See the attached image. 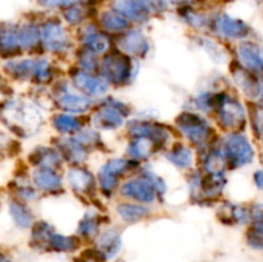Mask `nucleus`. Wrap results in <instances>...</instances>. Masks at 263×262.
I'll list each match as a JSON object with an SVG mask.
<instances>
[{"mask_svg":"<svg viewBox=\"0 0 263 262\" xmlns=\"http://www.w3.org/2000/svg\"><path fill=\"white\" fill-rule=\"evenodd\" d=\"M223 158L231 167H241L251 163L254 152L249 141L239 134H231L223 143Z\"/></svg>","mask_w":263,"mask_h":262,"instance_id":"1","label":"nucleus"},{"mask_svg":"<svg viewBox=\"0 0 263 262\" xmlns=\"http://www.w3.org/2000/svg\"><path fill=\"white\" fill-rule=\"evenodd\" d=\"M122 103H108L107 107L98 110L95 120L98 121L99 127L103 128H117L123 123L122 117Z\"/></svg>","mask_w":263,"mask_h":262,"instance_id":"10","label":"nucleus"},{"mask_svg":"<svg viewBox=\"0 0 263 262\" xmlns=\"http://www.w3.org/2000/svg\"><path fill=\"white\" fill-rule=\"evenodd\" d=\"M81 246V240L77 236H68L54 231L46 243L45 251L55 253H72Z\"/></svg>","mask_w":263,"mask_h":262,"instance_id":"12","label":"nucleus"},{"mask_svg":"<svg viewBox=\"0 0 263 262\" xmlns=\"http://www.w3.org/2000/svg\"><path fill=\"white\" fill-rule=\"evenodd\" d=\"M36 62L31 61V59H25V61H12L8 62L5 64V71L10 74L12 77L18 80L27 79V77L32 76L35 72Z\"/></svg>","mask_w":263,"mask_h":262,"instance_id":"20","label":"nucleus"},{"mask_svg":"<svg viewBox=\"0 0 263 262\" xmlns=\"http://www.w3.org/2000/svg\"><path fill=\"white\" fill-rule=\"evenodd\" d=\"M258 95H259V104L263 107V87L261 89V91H259Z\"/></svg>","mask_w":263,"mask_h":262,"instance_id":"41","label":"nucleus"},{"mask_svg":"<svg viewBox=\"0 0 263 262\" xmlns=\"http://www.w3.org/2000/svg\"><path fill=\"white\" fill-rule=\"evenodd\" d=\"M103 73L109 82L122 84L131 77L133 64L127 57L113 54L103 61Z\"/></svg>","mask_w":263,"mask_h":262,"instance_id":"2","label":"nucleus"},{"mask_svg":"<svg viewBox=\"0 0 263 262\" xmlns=\"http://www.w3.org/2000/svg\"><path fill=\"white\" fill-rule=\"evenodd\" d=\"M184 18L193 27H202V26H205V23H207L204 15L195 12L194 9H184Z\"/></svg>","mask_w":263,"mask_h":262,"instance_id":"34","label":"nucleus"},{"mask_svg":"<svg viewBox=\"0 0 263 262\" xmlns=\"http://www.w3.org/2000/svg\"><path fill=\"white\" fill-rule=\"evenodd\" d=\"M127 167V162L123 159H113L102 167L99 171V184L103 192H113L117 186L118 177Z\"/></svg>","mask_w":263,"mask_h":262,"instance_id":"9","label":"nucleus"},{"mask_svg":"<svg viewBox=\"0 0 263 262\" xmlns=\"http://www.w3.org/2000/svg\"><path fill=\"white\" fill-rule=\"evenodd\" d=\"M122 248L121 235L115 230H107L97 236L94 251L99 262H107L113 259Z\"/></svg>","mask_w":263,"mask_h":262,"instance_id":"4","label":"nucleus"},{"mask_svg":"<svg viewBox=\"0 0 263 262\" xmlns=\"http://www.w3.org/2000/svg\"><path fill=\"white\" fill-rule=\"evenodd\" d=\"M77 233L84 238H97L99 235V223H98L97 218L91 217V216H86L82 218L81 222L79 223Z\"/></svg>","mask_w":263,"mask_h":262,"instance_id":"30","label":"nucleus"},{"mask_svg":"<svg viewBox=\"0 0 263 262\" xmlns=\"http://www.w3.org/2000/svg\"><path fill=\"white\" fill-rule=\"evenodd\" d=\"M152 151H153V144L148 138H139L128 145V153L135 158H146L151 156Z\"/></svg>","mask_w":263,"mask_h":262,"instance_id":"28","label":"nucleus"},{"mask_svg":"<svg viewBox=\"0 0 263 262\" xmlns=\"http://www.w3.org/2000/svg\"><path fill=\"white\" fill-rule=\"evenodd\" d=\"M33 180H35V184L45 192H54L61 186L59 175L49 167H43L41 170H37L33 174Z\"/></svg>","mask_w":263,"mask_h":262,"instance_id":"18","label":"nucleus"},{"mask_svg":"<svg viewBox=\"0 0 263 262\" xmlns=\"http://www.w3.org/2000/svg\"><path fill=\"white\" fill-rule=\"evenodd\" d=\"M9 212L13 221H14L15 225H17L18 228L27 229L30 228L31 223H32V215H31L30 210H28L23 203L17 202V200L10 202Z\"/></svg>","mask_w":263,"mask_h":262,"instance_id":"23","label":"nucleus"},{"mask_svg":"<svg viewBox=\"0 0 263 262\" xmlns=\"http://www.w3.org/2000/svg\"><path fill=\"white\" fill-rule=\"evenodd\" d=\"M39 4L44 8H68L71 5L79 4L80 0H37Z\"/></svg>","mask_w":263,"mask_h":262,"instance_id":"35","label":"nucleus"},{"mask_svg":"<svg viewBox=\"0 0 263 262\" xmlns=\"http://www.w3.org/2000/svg\"><path fill=\"white\" fill-rule=\"evenodd\" d=\"M249 246L256 249H263V220L257 221L248 231Z\"/></svg>","mask_w":263,"mask_h":262,"instance_id":"31","label":"nucleus"},{"mask_svg":"<svg viewBox=\"0 0 263 262\" xmlns=\"http://www.w3.org/2000/svg\"><path fill=\"white\" fill-rule=\"evenodd\" d=\"M234 77H235L239 86L243 89V91L248 97H257L259 94V91H261V87H259L258 82L256 81V79L247 69L238 68L234 72Z\"/></svg>","mask_w":263,"mask_h":262,"instance_id":"21","label":"nucleus"},{"mask_svg":"<svg viewBox=\"0 0 263 262\" xmlns=\"http://www.w3.org/2000/svg\"><path fill=\"white\" fill-rule=\"evenodd\" d=\"M0 262H9L8 261L7 257L4 256V253H3V252H0Z\"/></svg>","mask_w":263,"mask_h":262,"instance_id":"40","label":"nucleus"},{"mask_svg":"<svg viewBox=\"0 0 263 262\" xmlns=\"http://www.w3.org/2000/svg\"><path fill=\"white\" fill-rule=\"evenodd\" d=\"M21 49L18 40V26L12 23L0 25V54L10 55Z\"/></svg>","mask_w":263,"mask_h":262,"instance_id":"14","label":"nucleus"},{"mask_svg":"<svg viewBox=\"0 0 263 262\" xmlns=\"http://www.w3.org/2000/svg\"><path fill=\"white\" fill-rule=\"evenodd\" d=\"M254 182H256L258 189L263 190V170H258V171L254 174Z\"/></svg>","mask_w":263,"mask_h":262,"instance_id":"38","label":"nucleus"},{"mask_svg":"<svg viewBox=\"0 0 263 262\" xmlns=\"http://www.w3.org/2000/svg\"><path fill=\"white\" fill-rule=\"evenodd\" d=\"M218 120L225 128L235 130L241 127L246 122V113L243 107L233 99H225L220 103Z\"/></svg>","mask_w":263,"mask_h":262,"instance_id":"6","label":"nucleus"},{"mask_svg":"<svg viewBox=\"0 0 263 262\" xmlns=\"http://www.w3.org/2000/svg\"><path fill=\"white\" fill-rule=\"evenodd\" d=\"M84 43L86 44L87 50L92 51V53H104L105 50H108V46H109V41L105 36H103L102 33L98 32L97 30H87L84 35Z\"/></svg>","mask_w":263,"mask_h":262,"instance_id":"24","label":"nucleus"},{"mask_svg":"<svg viewBox=\"0 0 263 262\" xmlns=\"http://www.w3.org/2000/svg\"><path fill=\"white\" fill-rule=\"evenodd\" d=\"M18 40L21 48L30 49L40 41V30L33 23H25L18 26Z\"/></svg>","mask_w":263,"mask_h":262,"instance_id":"22","label":"nucleus"},{"mask_svg":"<svg viewBox=\"0 0 263 262\" xmlns=\"http://www.w3.org/2000/svg\"><path fill=\"white\" fill-rule=\"evenodd\" d=\"M118 213L126 222H136L146 215L148 210L144 205L135 203H122L117 207Z\"/></svg>","mask_w":263,"mask_h":262,"instance_id":"27","label":"nucleus"},{"mask_svg":"<svg viewBox=\"0 0 263 262\" xmlns=\"http://www.w3.org/2000/svg\"><path fill=\"white\" fill-rule=\"evenodd\" d=\"M253 125L254 127H256L257 133L262 136L263 135V112H261V110H258V112L256 113V116H254Z\"/></svg>","mask_w":263,"mask_h":262,"instance_id":"36","label":"nucleus"},{"mask_svg":"<svg viewBox=\"0 0 263 262\" xmlns=\"http://www.w3.org/2000/svg\"><path fill=\"white\" fill-rule=\"evenodd\" d=\"M120 44L123 48V50L134 54V55H143V54H145L149 50L148 40L143 35V32L139 30L128 31L123 36L122 40L120 41Z\"/></svg>","mask_w":263,"mask_h":262,"instance_id":"15","label":"nucleus"},{"mask_svg":"<svg viewBox=\"0 0 263 262\" xmlns=\"http://www.w3.org/2000/svg\"><path fill=\"white\" fill-rule=\"evenodd\" d=\"M148 14L152 13H163L168 9L167 0H139Z\"/></svg>","mask_w":263,"mask_h":262,"instance_id":"32","label":"nucleus"},{"mask_svg":"<svg viewBox=\"0 0 263 262\" xmlns=\"http://www.w3.org/2000/svg\"><path fill=\"white\" fill-rule=\"evenodd\" d=\"M85 17V12H84V8L79 7L77 4L71 5V7L66 8L64 10V18L68 23L71 25H77V23L81 22Z\"/></svg>","mask_w":263,"mask_h":262,"instance_id":"33","label":"nucleus"},{"mask_svg":"<svg viewBox=\"0 0 263 262\" xmlns=\"http://www.w3.org/2000/svg\"><path fill=\"white\" fill-rule=\"evenodd\" d=\"M74 81H76L77 86L82 89V91L91 95L103 94L108 89L107 81L104 79L94 77L91 74L85 73V72H80L76 79H74Z\"/></svg>","mask_w":263,"mask_h":262,"instance_id":"17","label":"nucleus"},{"mask_svg":"<svg viewBox=\"0 0 263 262\" xmlns=\"http://www.w3.org/2000/svg\"><path fill=\"white\" fill-rule=\"evenodd\" d=\"M100 25L109 32H122L128 27V20L115 9L103 12L100 15Z\"/></svg>","mask_w":263,"mask_h":262,"instance_id":"19","label":"nucleus"},{"mask_svg":"<svg viewBox=\"0 0 263 262\" xmlns=\"http://www.w3.org/2000/svg\"><path fill=\"white\" fill-rule=\"evenodd\" d=\"M239 57L244 66L253 72H263V50L253 43H244L239 48Z\"/></svg>","mask_w":263,"mask_h":262,"instance_id":"11","label":"nucleus"},{"mask_svg":"<svg viewBox=\"0 0 263 262\" xmlns=\"http://www.w3.org/2000/svg\"><path fill=\"white\" fill-rule=\"evenodd\" d=\"M54 126H55V128L59 131V133H64V134L74 133V131H77L80 127H81L79 121H77L74 117H72V116H68V115L57 116V117L54 118Z\"/></svg>","mask_w":263,"mask_h":262,"instance_id":"29","label":"nucleus"},{"mask_svg":"<svg viewBox=\"0 0 263 262\" xmlns=\"http://www.w3.org/2000/svg\"><path fill=\"white\" fill-rule=\"evenodd\" d=\"M68 182L72 189L79 193H85L91 186V175L80 169H73L68 172Z\"/></svg>","mask_w":263,"mask_h":262,"instance_id":"26","label":"nucleus"},{"mask_svg":"<svg viewBox=\"0 0 263 262\" xmlns=\"http://www.w3.org/2000/svg\"><path fill=\"white\" fill-rule=\"evenodd\" d=\"M58 104L67 112H85L91 105V100L84 95L66 91L58 99Z\"/></svg>","mask_w":263,"mask_h":262,"instance_id":"16","label":"nucleus"},{"mask_svg":"<svg viewBox=\"0 0 263 262\" xmlns=\"http://www.w3.org/2000/svg\"><path fill=\"white\" fill-rule=\"evenodd\" d=\"M249 215L254 218L256 221H262L263 220V204L261 203H257L252 207L251 213Z\"/></svg>","mask_w":263,"mask_h":262,"instance_id":"37","label":"nucleus"},{"mask_svg":"<svg viewBox=\"0 0 263 262\" xmlns=\"http://www.w3.org/2000/svg\"><path fill=\"white\" fill-rule=\"evenodd\" d=\"M180 130L194 144H202L210 136V126L203 118L194 113H184L179 121Z\"/></svg>","mask_w":263,"mask_h":262,"instance_id":"3","label":"nucleus"},{"mask_svg":"<svg viewBox=\"0 0 263 262\" xmlns=\"http://www.w3.org/2000/svg\"><path fill=\"white\" fill-rule=\"evenodd\" d=\"M113 9L122 14L126 20L143 22L148 18V13L139 0H113Z\"/></svg>","mask_w":263,"mask_h":262,"instance_id":"13","label":"nucleus"},{"mask_svg":"<svg viewBox=\"0 0 263 262\" xmlns=\"http://www.w3.org/2000/svg\"><path fill=\"white\" fill-rule=\"evenodd\" d=\"M41 38L44 44L51 51H63L68 45V38L63 26L57 21H48L41 28Z\"/></svg>","mask_w":263,"mask_h":262,"instance_id":"7","label":"nucleus"},{"mask_svg":"<svg viewBox=\"0 0 263 262\" xmlns=\"http://www.w3.org/2000/svg\"><path fill=\"white\" fill-rule=\"evenodd\" d=\"M212 26L218 35L228 39H240L249 32V27L246 22L228 14L216 15L212 21Z\"/></svg>","mask_w":263,"mask_h":262,"instance_id":"5","label":"nucleus"},{"mask_svg":"<svg viewBox=\"0 0 263 262\" xmlns=\"http://www.w3.org/2000/svg\"><path fill=\"white\" fill-rule=\"evenodd\" d=\"M73 262H94V261H90V259L85 258V257H77V258H74Z\"/></svg>","mask_w":263,"mask_h":262,"instance_id":"39","label":"nucleus"},{"mask_svg":"<svg viewBox=\"0 0 263 262\" xmlns=\"http://www.w3.org/2000/svg\"><path fill=\"white\" fill-rule=\"evenodd\" d=\"M171 163L175 166L180 167V169H187L192 166L193 163V153L189 148H186L182 144H177L171 149L168 154H167Z\"/></svg>","mask_w":263,"mask_h":262,"instance_id":"25","label":"nucleus"},{"mask_svg":"<svg viewBox=\"0 0 263 262\" xmlns=\"http://www.w3.org/2000/svg\"><path fill=\"white\" fill-rule=\"evenodd\" d=\"M156 186L149 179H133L125 182L122 186V194L128 198L139 200L143 203L153 202L156 198Z\"/></svg>","mask_w":263,"mask_h":262,"instance_id":"8","label":"nucleus"}]
</instances>
